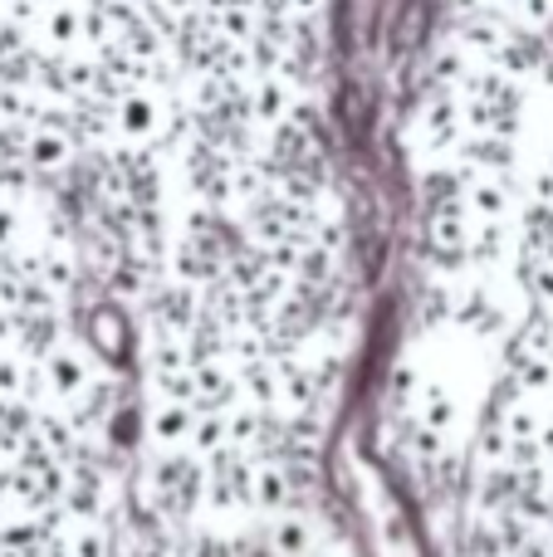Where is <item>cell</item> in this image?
Returning <instances> with one entry per match:
<instances>
[{"instance_id":"cell-8","label":"cell","mask_w":553,"mask_h":557,"mask_svg":"<svg viewBox=\"0 0 553 557\" xmlns=\"http://www.w3.org/2000/svg\"><path fill=\"white\" fill-rule=\"evenodd\" d=\"M284 98H290V94H284V84H274V78H270V84H260V94H255V108H260V117H280L284 113Z\"/></svg>"},{"instance_id":"cell-4","label":"cell","mask_w":553,"mask_h":557,"mask_svg":"<svg viewBox=\"0 0 553 557\" xmlns=\"http://www.w3.org/2000/svg\"><path fill=\"white\" fill-rule=\"evenodd\" d=\"M529 245L544 264H553V201H539L529 211Z\"/></svg>"},{"instance_id":"cell-10","label":"cell","mask_w":553,"mask_h":557,"mask_svg":"<svg viewBox=\"0 0 553 557\" xmlns=\"http://www.w3.org/2000/svg\"><path fill=\"white\" fill-rule=\"evenodd\" d=\"M49 35H54V39H74L78 35V15H74V10H54V15H49Z\"/></svg>"},{"instance_id":"cell-6","label":"cell","mask_w":553,"mask_h":557,"mask_svg":"<svg viewBox=\"0 0 553 557\" xmlns=\"http://www.w3.org/2000/svg\"><path fill=\"white\" fill-rule=\"evenodd\" d=\"M152 431L162 435V441H176V435L192 431V416H186V406H167V411L152 421Z\"/></svg>"},{"instance_id":"cell-3","label":"cell","mask_w":553,"mask_h":557,"mask_svg":"<svg viewBox=\"0 0 553 557\" xmlns=\"http://www.w3.org/2000/svg\"><path fill=\"white\" fill-rule=\"evenodd\" d=\"M466 162L486 166V172H500V166L515 162V147H509V137H476V143L466 147Z\"/></svg>"},{"instance_id":"cell-5","label":"cell","mask_w":553,"mask_h":557,"mask_svg":"<svg viewBox=\"0 0 553 557\" xmlns=\"http://www.w3.org/2000/svg\"><path fill=\"white\" fill-rule=\"evenodd\" d=\"M49 376H54L59 392H78V386H84V367H78V357H69V352L49 357Z\"/></svg>"},{"instance_id":"cell-13","label":"cell","mask_w":553,"mask_h":557,"mask_svg":"<svg viewBox=\"0 0 553 557\" xmlns=\"http://www.w3.org/2000/svg\"><path fill=\"white\" fill-rule=\"evenodd\" d=\"M167 5H172V10H192L196 0H167Z\"/></svg>"},{"instance_id":"cell-11","label":"cell","mask_w":553,"mask_h":557,"mask_svg":"<svg viewBox=\"0 0 553 557\" xmlns=\"http://www.w3.org/2000/svg\"><path fill=\"white\" fill-rule=\"evenodd\" d=\"M529 284H534V294L544 298V304H553V264L539 260L534 270H529Z\"/></svg>"},{"instance_id":"cell-7","label":"cell","mask_w":553,"mask_h":557,"mask_svg":"<svg viewBox=\"0 0 553 557\" xmlns=\"http://www.w3.org/2000/svg\"><path fill=\"white\" fill-rule=\"evenodd\" d=\"M451 416H456V401H451L441 386H427V421L431 425H451Z\"/></svg>"},{"instance_id":"cell-2","label":"cell","mask_w":553,"mask_h":557,"mask_svg":"<svg viewBox=\"0 0 553 557\" xmlns=\"http://www.w3.org/2000/svg\"><path fill=\"white\" fill-rule=\"evenodd\" d=\"M466 211H480V215H486V225H495L500 215L509 211V191L500 182H476L466 191Z\"/></svg>"},{"instance_id":"cell-14","label":"cell","mask_w":553,"mask_h":557,"mask_svg":"<svg viewBox=\"0 0 553 557\" xmlns=\"http://www.w3.org/2000/svg\"><path fill=\"white\" fill-rule=\"evenodd\" d=\"M544 45H553V20H549V25H544Z\"/></svg>"},{"instance_id":"cell-12","label":"cell","mask_w":553,"mask_h":557,"mask_svg":"<svg viewBox=\"0 0 553 557\" xmlns=\"http://www.w3.org/2000/svg\"><path fill=\"white\" fill-rule=\"evenodd\" d=\"M0 240H10V211H0Z\"/></svg>"},{"instance_id":"cell-1","label":"cell","mask_w":553,"mask_h":557,"mask_svg":"<svg viewBox=\"0 0 553 557\" xmlns=\"http://www.w3.org/2000/svg\"><path fill=\"white\" fill-rule=\"evenodd\" d=\"M118 127H123L127 137L157 133V103H152V98H143V94L123 98V103H118Z\"/></svg>"},{"instance_id":"cell-9","label":"cell","mask_w":553,"mask_h":557,"mask_svg":"<svg viewBox=\"0 0 553 557\" xmlns=\"http://www.w3.org/2000/svg\"><path fill=\"white\" fill-rule=\"evenodd\" d=\"M35 162H39V166H54V162H64V137H54V133L35 137Z\"/></svg>"}]
</instances>
